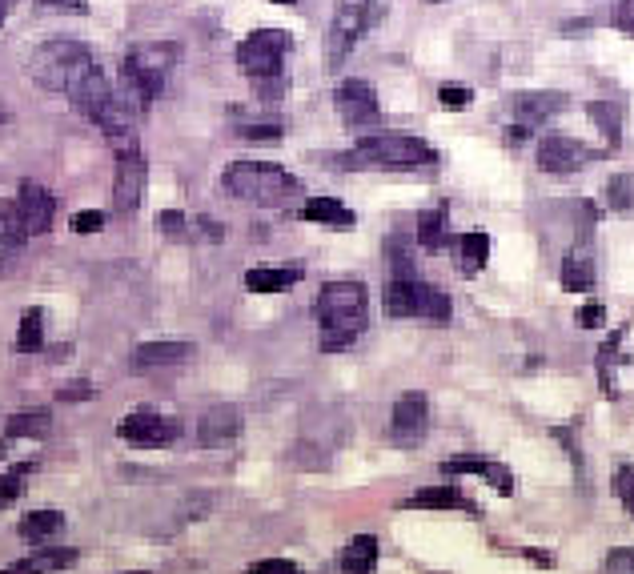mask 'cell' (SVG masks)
Listing matches in <instances>:
<instances>
[{
  "mask_svg": "<svg viewBox=\"0 0 634 574\" xmlns=\"http://www.w3.org/2000/svg\"><path fill=\"white\" fill-rule=\"evenodd\" d=\"M606 574H634V554L614 550V554L606 558Z\"/></svg>",
  "mask_w": 634,
  "mask_h": 574,
  "instance_id": "44",
  "label": "cell"
},
{
  "mask_svg": "<svg viewBox=\"0 0 634 574\" xmlns=\"http://www.w3.org/2000/svg\"><path fill=\"white\" fill-rule=\"evenodd\" d=\"M237 137L241 141H261V145L265 141H281V125H241Z\"/></svg>",
  "mask_w": 634,
  "mask_h": 574,
  "instance_id": "38",
  "label": "cell"
},
{
  "mask_svg": "<svg viewBox=\"0 0 634 574\" xmlns=\"http://www.w3.org/2000/svg\"><path fill=\"white\" fill-rule=\"evenodd\" d=\"M317 326H322V350H350L366 330V285L362 281H330L317 294Z\"/></svg>",
  "mask_w": 634,
  "mask_h": 574,
  "instance_id": "1",
  "label": "cell"
},
{
  "mask_svg": "<svg viewBox=\"0 0 634 574\" xmlns=\"http://www.w3.org/2000/svg\"><path fill=\"white\" fill-rule=\"evenodd\" d=\"M61 530H65V514L61 510H33V514L21 518V538H29V542H45V538H53Z\"/></svg>",
  "mask_w": 634,
  "mask_h": 574,
  "instance_id": "29",
  "label": "cell"
},
{
  "mask_svg": "<svg viewBox=\"0 0 634 574\" xmlns=\"http://www.w3.org/2000/svg\"><path fill=\"white\" fill-rule=\"evenodd\" d=\"M301 281V269H273V265H257L245 273V290L253 294H281L289 285Z\"/></svg>",
  "mask_w": 634,
  "mask_h": 574,
  "instance_id": "25",
  "label": "cell"
},
{
  "mask_svg": "<svg viewBox=\"0 0 634 574\" xmlns=\"http://www.w3.org/2000/svg\"><path fill=\"white\" fill-rule=\"evenodd\" d=\"M157 229H161L165 237H185V213H177V209L157 213Z\"/></svg>",
  "mask_w": 634,
  "mask_h": 574,
  "instance_id": "42",
  "label": "cell"
},
{
  "mask_svg": "<svg viewBox=\"0 0 634 574\" xmlns=\"http://www.w3.org/2000/svg\"><path fill=\"white\" fill-rule=\"evenodd\" d=\"M105 229V213L101 209H81L73 217V233H101Z\"/></svg>",
  "mask_w": 634,
  "mask_h": 574,
  "instance_id": "39",
  "label": "cell"
},
{
  "mask_svg": "<svg viewBox=\"0 0 634 574\" xmlns=\"http://www.w3.org/2000/svg\"><path fill=\"white\" fill-rule=\"evenodd\" d=\"M249 574H301V566L289 558H261L249 566Z\"/></svg>",
  "mask_w": 634,
  "mask_h": 574,
  "instance_id": "37",
  "label": "cell"
},
{
  "mask_svg": "<svg viewBox=\"0 0 634 574\" xmlns=\"http://www.w3.org/2000/svg\"><path fill=\"white\" fill-rule=\"evenodd\" d=\"M438 101H442L446 109H470V105H474V93H470L466 85H442V89H438Z\"/></svg>",
  "mask_w": 634,
  "mask_h": 574,
  "instance_id": "36",
  "label": "cell"
},
{
  "mask_svg": "<svg viewBox=\"0 0 634 574\" xmlns=\"http://www.w3.org/2000/svg\"><path fill=\"white\" fill-rule=\"evenodd\" d=\"M9 5H13V0H0V21H5V17H9Z\"/></svg>",
  "mask_w": 634,
  "mask_h": 574,
  "instance_id": "49",
  "label": "cell"
},
{
  "mask_svg": "<svg viewBox=\"0 0 634 574\" xmlns=\"http://www.w3.org/2000/svg\"><path fill=\"white\" fill-rule=\"evenodd\" d=\"M17 209H21V221H25V229H29L33 237H41V233H49V229H53V209H57V201H53V193H49L45 185H37V181H21Z\"/></svg>",
  "mask_w": 634,
  "mask_h": 574,
  "instance_id": "14",
  "label": "cell"
},
{
  "mask_svg": "<svg viewBox=\"0 0 634 574\" xmlns=\"http://www.w3.org/2000/svg\"><path fill=\"white\" fill-rule=\"evenodd\" d=\"M97 394V386L93 382H85V378H77V382H69V386H61V402H89Z\"/></svg>",
  "mask_w": 634,
  "mask_h": 574,
  "instance_id": "43",
  "label": "cell"
},
{
  "mask_svg": "<svg viewBox=\"0 0 634 574\" xmlns=\"http://www.w3.org/2000/svg\"><path fill=\"white\" fill-rule=\"evenodd\" d=\"M253 89H257V97L273 101V97H281V93H285V77H265V81H253Z\"/></svg>",
  "mask_w": 634,
  "mask_h": 574,
  "instance_id": "45",
  "label": "cell"
},
{
  "mask_svg": "<svg viewBox=\"0 0 634 574\" xmlns=\"http://www.w3.org/2000/svg\"><path fill=\"white\" fill-rule=\"evenodd\" d=\"M486 261H490V237L486 233H462L458 237V273L474 277V273L486 269Z\"/></svg>",
  "mask_w": 634,
  "mask_h": 574,
  "instance_id": "26",
  "label": "cell"
},
{
  "mask_svg": "<svg viewBox=\"0 0 634 574\" xmlns=\"http://www.w3.org/2000/svg\"><path fill=\"white\" fill-rule=\"evenodd\" d=\"M334 105H338V117L350 125V129H370L382 121V105H378V93L370 81H342L338 93H334Z\"/></svg>",
  "mask_w": 634,
  "mask_h": 574,
  "instance_id": "10",
  "label": "cell"
},
{
  "mask_svg": "<svg viewBox=\"0 0 634 574\" xmlns=\"http://www.w3.org/2000/svg\"><path fill=\"white\" fill-rule=\"evenodd\" d=\"M29 237L25 221H21V209L17 205H0V249H13Z\"/></svg>",
  "mask_w": 634,
  "mask_h": 574,
  "instance_id": "31",
  "label": "cell"
},
{
  "mask_svg": "<svg viewBox=\"0 0 634 574\" xmlns=\"http://www.w3.org/2000/svg\"><path fill=\"white\" fill-rule=\"evenodd\" d=\"M73 562H77V550H65V546H41V550H33L29 558L5 566L0 574H53V570H65V566H73Z\"/></svg>",
  "mask_w": 634,
  "mask_h": 574,
  "instance_id": "18",
  "label": "cell"
},
{
  "mask_svg": "<svg viewBox=\"0 0 634 574\" xmlns=\"http://www.w3.org/2000/svg\"><path fill=\"white\" fill-rule=\"evenodd\" d=\"M586 117L594 121V129L606 137L610 149L622 141V105H618V101H590V105H586Z\"/></svg>",
  "mask_w": 634,
  "mask_h": 574,
  "instance_id": "27",
  "label": "cell"
},
{
  "mask_svg": "<svg viewBox=\"0 0 634 574\" xmlns=\"http://www.w3.org/2000/svg\"><path fill=\"white\" fill-rule=\"evenodd\" d=\"M522 558H526V562H534V566H554V558H550V554H542V550H530V546L522 550Z\"/></svg>",
  "mask_w": 634,
  "mask_h": 574,
  "instance_id": "48",
  "label": "cell"
},
{
  "mask_svg": "<svg viewBox=\"0 0 634 574\" xmlns=\"http://www.w3.org/2000/svg\"><path fill=\"white\" fill-rule=\"evenodd\" d=\"M566 109V97L562 93H518L514 97V117L518 125H542L550 121L554 113Z\"/></svg>",
  "mask_w": 634,
  "mask_h": 574,
  "instance_id": "19",
  "label": "cell"
},
{
  "mask_svg": "<svg viewBox=\"0 0 634 574\" xmlns=\"http://www.w3.org/2000/svg\"><path fill=\"white\" fill-rule=\"evenodd\" d=\"M442 474H482L498 494H514V474H510V466L490 462V458H478V454L446 458V462H442Z\"/></svg>",
  "mask_w": 634,
  "mask_h": 574,
  "instance_id": "15",
  "label": "cell"
},
{
  "mask_svg": "<svg viewBox=\"0 0 634 574\" xmlns=\"http://www.w3.org/2000/svg\"><path fill=\"white\" fill-rule=\"evenodd\" d=\"M49 9H69V13H85V0H45Z\"/></svg>",
  "mask_w": 634,
  "mask_h": 574,
  "instance_id": "47",
  "label": "cell"
},
{
  "mask_svg": "<svg viewBox=\"0 0 634 574\" xmlns=\"http://www.w3.org/2000/svg\"><path fill=\"white\" fill-rule=\"evenodd\" d=\"M93 69H97V65H93V53H89V45H81V41H49V45L33 49V57H29V77H33L41 89L65 93V97H69Z\"/></svg>",
  "mask_w": 634,
  "mask_h": 574,
  "instance_id": "3",
  "label": "cell"
},
{
  "mask_svg": "<svg viewBox=\"0 0 634 574\" xmlns=\"http://www.w3.org/2000/svg\"><path fill=\"white\" fill-rule=\"evenodd\" d=\"M301 217L317 221V225H330V229H354V213L338 197H309L301 205Z\"/></svg>",
  "mask_w": 634,
  "mask_h": 574,
  "instance_id": "22",
  "label": "cell"
},
{
  "mask_svg": "<svg viewBox=\"0 0 634 574\" xmlns=\"http://www.w3.org/2000/svg\"><path fill=\"white\" fill-rule=\"evenodd\" d=\"M197 225H201V233H205V237H209V241H221V237H225V229H221V225H217V221H209V217H201V221H197Z\"/></svg>",
  "mask_w": 634,
  "mask_h": 574,
  "instance_id": "46",
  "label": "cell"
},
{
  "mask_svg": "<svg viewBox=\"0 0 634 574\" xmlns=\"http://www.w3.org/2000/svg\"><path fill=\"white\" fill-rule=\"evenodd\" d=\"M145 177H149V165H145L141 149H137V145L121 149V153H117V177H113V209H117L121 217H129V213L141 209Z\"/></svg>",
  "mask_w": 634,
  "mask_h": 574,
  "instance_id": "9",
  "label": "cell"
},
{
  "mask_svg": "<svg viewBox=\"0 0 634 574\" xmlns=\"http://www.w3.org/2000/svg\"><path fill=\"white\" fill-rule=\"evenodd\" d=\"M434 161H438L434 145H426L422 137H394V133L366 137L342 157L346 169H426Z\"/></svg>",
  "mask_w": 634,
  "mask_h": 574,
  "instance_id": "5",
  "label": "cell"
},
{
  "mask_svg": "<svg viewBox=\"0 0 634 574\" xmlns=\"http://www.w3.org/2000/svg\"><path fill=\"white\" fill-rule=\"evenodd\" d=\"M426 430H430V402H426V394H418V390L402 394L394 402V414H390V438L398 446H418L426 438Z\"/></svg>",
  "mask_w": 634,
  "mask_h": 574,
  "instance_id": "12",
  "label": "cell"
},
{
  "mask_svg": "<svg viewBox=\"0 0 634 574\" xmlns=\"http://www.w3.org/2000/svg\"><path fill=\"white\" fill-rule=\"evenodd\" d=\"M225 193L245 201V205H285L293 193H301V181L293 173H285L281 165H269V161H233L221 177Z\"/></svg>",
  "mask_w": 634,
  "mask_h": 574,
  "instance_id": "2",
  "label": "cell"
},
{
  "mask_svg": "<svg viewBox=\"0 0 634 574\" xmlns=\"http://www.w3.org/2000/svg\"><path fill=\"white\" fill-rule=\"evenodd\" d=\"M109 97H113V85L101 77V69H93V73H89V77H85V81H81V85L69 93L73 109H77V113H85L89 121H93V113H97V109H101Z\"/></svg>",
  "mask_w": 634,
  "mask_h": 574,
  "instance_id": "23",
  "label": "cell"
},
{
  "mask_svg": "<svg viewBox=\"0 0 634 574\" xmlns=\"http://www.w3.org/2000/svg\"><path fill=\"white\" fill-rule=\"evenodd\" d=\"M386 13V0H338V13L330 25V65H342L350 57V49L378 25V17Z\"/></svg>",
  "mask_w": 634,
  "mask_h": 574,
  "instance_id": "7",
  "label": "cell"
},
{
  "mask_svg": "<svg viewBox=\"0 0 634 574\" xmlns=\"http://www.w3.org/2000/svg\"><path fill=\"white\" fill-rule=\"evenodd\" d=\"M614 494L622 498L626 514L634 518V466H618V470H614Z\"/></svg>",
  "mask_w": 634,
  "mask_h": 574,
  "instance_id": "34",
  "label": "cell"
},
{
  "mask_svg": "<svg viewBox=\"0 0 634 574\" xmlns=\"http://www.w3.org/2000/svg\"><path fill=\"white\" fill-rule=\"evenodd\" d=\"M117 438H125V442H133V446H169V442L181 438V422L169 418V414H149V410H141V414H125V418L117 422Z\"/></svg>",
  "mask_w": 634,
  "mask_h": 574,
  "instance_id": "11",
  "label": "cell"
},
{
  "mask_svg": "<svg viewBox=\"0 0 634 574\" xmlns=\"http://www.w3.org/2000/svg\"><path fill=\"white\" fill-rule=\"evenodd\" d=\"M241 434V410L237 406H213L197 422V442L201 446H225Z\"/></svg>",
  "mask_w": 634,
  "mask_h": 574,
  "instance_id": "16",
  "label": "cell"
},
{
  "mask_svg": "<svg viewBox=\"0 0 634 574\" xmlns=\"http://www.w3.org/2000/svg\"><path fill=\"white\" fill-rule=\"evenodd\" d=\"M49 430H53L49 410H21V414H13L5 422V442H13V438H45Z\"/></svg>",
  "mask_w": 634,
  "mask_h": 574,
  "instance_id": "28",
  "label": "cell"
},
{
  "mask_svg": "<svg viewBox=\"0 0 634 574\" xmlns=\"http://www.w3.org/2000/svg\"><path fill=\"white\" fill-rule=\"evenodd\" d=\"M418 241L426 249H442V241H446V209H430V213L418 217Z\"/></svg>",
  "mask_w": 634,
  "mask_h": 574,
  "instance_id": "32",
  "label": "cell"
},
{
  "mask_svg": "<svg viewBox=\"0 0 634 574\" xmlns=\"http://www.w3.org/2000/svg\"><path fill=\"white\" fill-rule=\"evenodd\" d=\"M382 302H386L390 318H426L434 326H446L450 314H454L450 298L438 290V285H426L418 277H394L386 285V298Z\"/></svg>",
  "mask_w": 634,
  "mask_h": 574,
  "instance_id": "6",
  "label": "cell"
},
{
  "mask_svg": "<svg viewBox=\"0 0 634 574\" xmlns=\"http://www.w3.org/2000/svg\"><path fill=\"white\" fill-rule=\"evenodd\" d=\"M574 322H578V330H602V326H606V310H602L598 302H590V306H582V310L574 314Z\"/></svg>",
  "mask_w": 634,
  "mask_h": 574,
  "instance_id": "40",
  "label": "cell"
},
{
  "mask_svg": "<svg viewBox=\"0 0 634 574\" xmlns=\"http://www.w3.org/2000/svg\"><path fill=\"white\" fill-rule=\"evenodd\" d=\"M378 570V538L354 534L342 550V574H374Z\"/></svg>",
  "mask_w": 634,
  "mask_h": 574,
  "instance_id": "21",
  "label": "cell"
},
{
  "mask_svg": "<svg viewBox=\"0 0 634 574\" xmlns=\"http://www.w3.org/2000/svg\"><path fill=\"white\" fill-rule=\"evenodd\" d=\"M177 57H181V49H177V45H169V41H165V45H161V41L133 45V49L125 53V65H121L125 97H129L137 109L153 105V101L161 97V89H165L169 69L177 65Z\"/></svg>",
  "mask_w": 634,
  "mask_h": 574,
  "instance_id": "4",
  "label": "cell"
},
{
  "mask_svg": "<svg viewBox=\"0 0 634 574\" xmlns=\"http://www.w3.org/2000/svg\"><path fill=\"white\" fill-rule=\"evenodd\" d=\"M285 53H289L285 29H257L237 45V65L249 81H265V77H281Z\"/></svg>",
  "mask_w": 634,
  "mask_h": 574,
  "instance_id": "8",
  "label": "cell"
},
{
  "mask_svg": "<svg viewBox=\"0 0 634 574\" xmlns=\"http://www.w3.org/2000/svg\"><path fill=\"white\" fill-rule=\"evenodd\" d=\"M606 205L614 213H630L634 209V177L630 173H614L606 185Z\"/></svg>",
  "mask_w": 634,
  "mask_h": 574,
  "instance_id": "33",
  "label": "cell"
},
{
  "mask_svg": "<svg viewBox=\"0 0 634 574\" xmlns=\"http://www.w3.org/2000/svg\"><path fill=\"white\" fill-rule=\"evenodd\" d=\"M534 161H538V169H542V173L570 177V173H578V169L590 161V149H586V145H578L574 137H542V141H538Z\"/></svg>",
  "mask_w": 634,
  "mask_h": 574,
  "instance_id": "13",
  "label": "cell"
},
{
  "mask_svg": "<svg viewBox=\"0 0 634 574\" xmlns=\"http://www.w3.org/2000/svg\"><path fill=\"white\" fill-rule=\"evenodd\" d=\"M133 574H149V570H133Z\"/></svg>",
  "mask_w": 634,
  "mask_h": 574,
  "instance_id": "51",
  "label": "cell"
},
{
  "mask_svg": "<svg viewBox=\"0 0 634 574\" xmlns=\"http://www.w3.org/2000/svg\"><path fill=\"white\" fill-rule=\"evenodd\" d=\"M45 342V310H25L21 330H17V350L21 354H37Z\"/></svg>",
  "mask_w": 634,
  "mask_h": 574,
  "instance_id": "30",
  "label": "cell"
},
{
  "mask_svg": "<svg viewBox=\"0 0 634 574\" xmlns=\"http://www.w3.org/2000/svg\"><path fill=\"white\" fill-rule=\"evenodd\" d=\"M193 354V346L189 342H145V346H137V354H133V366L137 370H153V366H177V362H185Z\"/></svg>",
  "mask_w": 634,
  "mask_h": 574,
  "instance_id": "20",
  "label": "cell"
},
{
  "mask_svg": "<svg viewBox=\"0 0 634 574\" xmlns=\"http://www.w3.org/2000/svg\"><path fill=\"white\" fill-rule=\"evenodd\" d=\"M273 5H297V0H273Z\"/></svg>",
  "mask_w": 634,
  "mask_h": 574,
  "instance_id": "50",
  "label": "cell"
},
{
  "mask_svg": "<svg viewBox=\"0 0 634 574\" xmlns=\"http://www.w3.org/2000/svg\"><path fill=\"white\" fill-rule=\"evenodd\" d=\"M614 29L634 37V0H614Z\"/></svg>",
  "mask_w": 634,
  "mask_h": 574,
  "instance_id": "41",
  "label": "cell"
},
{
  "mask_svg": "<svg viewBox=\"0 0 634 574\" xmlns=\"http://www.w3.org/2000/svg\"><path fill=\"white\" fill-rule=\"evenodd\" d=\"M25 466L21 470H13V474H0V510H5V506H13L17 498H21V490H25Z\"/></svg>",
  "mask_w": 634,
  "mask_h": 574,
  "instance_id": "35",
  "label": "cell"
},
{
  "mask_svg": "<svg viewBox=\"0 0 634 574\" xmlns=\"http://www.w3.org/2000/svg\"><path fill=\"white\" fill-rule=\"evenodd\" d=\"M406 506L410 510H466V514H474L478 518V506L454 486V482H438V486H422V490H414L410 498H406Z\"/></svg>",
  "mask_w": 634,
  "mask_h": 574,
  "instance_id": "17",
  "label": "cell"
},
{
  "mask_svg": "<svg viewBox=\"0 0 634 574\" xmlns=\"http://www.w3.org/2000/svg\"><path fill=\"white\" fill-rule=\"evenodd\" d=\"M562 290H590L594 285V257L586 245H574L566 257H562Z\"/></svg>",
  "mask_w": 634,
  "mask_h": 574,
  "instance_id": "24",
  "label": "cell"
}]
</instances>
